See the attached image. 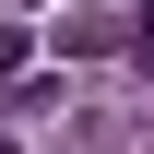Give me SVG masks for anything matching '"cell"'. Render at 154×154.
I'll use <instances>...</instances> for the list:
<instances>
[{
	"label": "cell",
	"mask_w": 154,
	"mask_h": 154,
	"mask_svg": "<svg viewBox=\"0 0 154 154\" xmlns=\"http://www.w3.org/2000/svg\"><path fill=\"white\" fill-rule=\"evenodd\" d=\"M12 71H24V24H0V83H12Z\"/></svg>",
	"instance_id": "1"
},
{
	"label": "cell",
	"mask_w": 154,
	"mask_h": 154,
	"mask_svg": "<svg viewBox=\"0 0 154 154\" xmlns=\"http://www.w3.org/2000/svg\"><path fill=\"white\" fill-rule=\"evenodd\" d=\"M131 48H142V59H154V0H142V12H131Z\"/></svg>",
	"instance_id": "2"
}]
</instances>
